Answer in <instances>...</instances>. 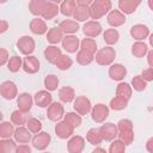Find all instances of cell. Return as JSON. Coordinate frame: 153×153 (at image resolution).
Returning a JSON list of instances; mask_svg holds the SVG:
<instances>
[{
  "instance_id": "6da1fadb",
  "label": "cell",
  "mask_w": 153,
  "mask_h": 153,
  "mask_svg": "<svg viewBox=\"0 0 153 153\" xmlns=\"http://www.w3.org/2000/svg\"><path fill=\"white\" fill-rule=\"evenodd\" d=\"M118 129V140H121L126 146L131 145L134 141V130H133V122L130 120L123 118L120 120L117 123Z\"/></svg>"
},
{
  "instance_id": "5bb4252c",
  "label": "cell",
  "mask_w": 153,
  "mask_h": 153,
  "mask_svg": "<svg viewBox=\"0 0 153 153\" xmlns=\"http://www.w3.org/2000/svg\"><path fill=\"white\" fill-rule=\"evenodd\" d=\"M23 69L25 73L29 74H35L39 71V61L36 56H26L23 60Z\"/></svg>"
},
{
  "instance_id": "1f68e13d",
  "label": "cell",
  "mask_w": 153,
  "mask_h": 153,
  "mask_svg": "<svg viewBox=\"0 0 153 153\" xmlns=\"http://www.w3.org/2000/svg\"><path fill=\"white\" fill-rule=\"evenodd\" d=\"M131 93H133L131 86L127 82H120L116 87V96L117 97H121V98L129 100V98L131 97Z\"/></svg>"
},
{
  "instance_id": "9a60e30c",
  "label": "cell",
  "mask_w": 153,
  "mask_h": 153,
  "mask_svg": "<svg viewBox=\"0 0 153 153\" xmlns=\"http://www.w3.org/2000/svg\"><path fill=\"white\" fill-rule=\"evenodd\" d=\"M85 147V140L80 135H75L67 142V149L69 153H81Z\"/></svg>"
},
{
  "instance_id": "cb8c5ba5",
  "label": "cell",
  "mask_w": 153,
  "mask_h": 153,
  "mask_svg": "<svg viewBox=\"0 0 153 153\" xmlns=\"http://www.w3.org/2000/svg\"><path fill=\"white\" fill-rule=\"evenodd\" d=\"M59 27L61 29V31L63 33L67 35H73L79 30V24L76 23V20H71V19H65L59 24Z\"/></svg>"
},
{
  "instance_id": "11a10c76",
  "label": "cell",
  "mask_w": 153,
  "mask_h": 153,
  "mask_svg": "<svg viewBox=\"0 0 153 153\" xmlns=\"http://www.w3.org/2000/svg\"><path fill=\"white\" fill-rule=\"evenodd\" d=\"M8 29V23L6 20H0V32L4 33Z\"/></svg>"
},
{
  "instance_id": "f5cc1de1",
  "label": "cell",
  "mask_w": 153,
  "mask_h": 153,
  "mask_svg": "<svg viewBox=\"0 0 153 153\" xmlns=\"http://www.w3.org/2000/svg\"><path fill=\"white\" fill-rule=\"evenodd\" d=\"M147 62L149 65V68L153 69V50H149L147 53Z\"/></svg>"
},
{
  "instance_id": "4fadbf2b",
  "label": "cell",
  "mask_w": 153,
  "mask_h": 153,
  "mask_svg": "<svg viewBox=\"0 0 153 153\" xmlns=\"http://www.w3.org/2000/svg\"><path fill=\"white\" fill-rule=\"evenodd\" d=\"M74 133V127H72L68 122L66 121H61L55 126V134L60 137V139H68L73 135Z\"/></svg>"
},
{
  "instance_id": "bcb514c9",
  "label": "cell",
  "mask_w": 153,
  "mask_h": 153,
  "mask_svg": "<svg viewBox=\"0 0 153 153\" xmlns=\"http://www.w3.org/2000/svg\"><path fill=\"white\" fill-rule=\"evenodd\" d=\"M26 126H27V129H29L31 133H33V134H38V133H41L42 123H41V121H38L37 118H35V117H30V118L27 120V122H26Z\"/></svg>"
},
{
  "instance_id": "4dcf8cb0",
  "label": "cell",
  "mask_w": 153,
  "mask_h": 153,
  "mask_svg": "<svg viewBox=\"0 0 153 153\" xmlns=\"http://www.w3.org/2000/svg\"><path fill=\"white\" fill-rule=\"evenodd\" d=\"M75 8H76V1H74V0H65V1L61 2L60 12L66 17H71V16L74 14Z\"/></svg>"
},
{
  "instance_id": "8d00e7d4",
  "label": "cell",
  "mask_w": 153,
  "mask_h": 153,
  "mask_svg": "<svg viewBox=\"0 0 153 153\" xmlns=\"http://www.w3.org/2000/svg\"><path fill=\"white\" fill-rule=\"evenodd\" d=\"M27 120L29 118L26 117V114L20 110H14L11 115V122L18 127H23V124H25Z\"/></svg>"
},
{
  "instance_id": "6f0895ef",
  "label": "cell",
  "mask_w": 153,
  "mask_h": 153,
  "mask_svg": "<svg viewBox=\"0 0 153 153\" xmlns=\"http://www.w3.org/2000/svg\"><path fill=\"white\" fill-rule=\"evenodd\" d=\"M149 44H151V47L153 48V33L149 35Z\"/></svg>"
},
{
  "instance_id": "d4e9b609",
  "label": "cell",
  "mask_w": 153,
  "mask_h": 153,
  "mask_svg": "<svg viewBox=\"0 0 153 153\" xmlns=\"http://www.w3.org/2000/svg\"><path fill=\"white\" fill-rule=\"evenodd\" d=\"M30 30L32 33L35 35H43L47 32L48 27H47V24L43 19H39V18H33L31 22H30Z\"/></svg>"
},
{
  "instance_id": "ffe728a7",
  "label": "cell",
  "mask_w": 153,
  "mask_h": 153,
  "mask_svg": "<svg viewBox=\"0 0 153 153\" xmlns=\"http://www.w3.org/2000/svg\"><path fill=\"white\" fill-rule=\"evenodd\" d=\"M127 75V68L121 63L111 65L109 68V76L115 81H121Z\"/></svg>"
},
{
  "instance_id": "7402d4cb",
  "label": "cell",
  "mask_w": 153,
  "mask_h": 153,
  "mask_svg": "<svg viewBox=\"0 0 153 153\" xmlns=\"http://www.w3.org/2000/svg\"><path fill=\"white\" fill-rule=\"evenodd\" d=\"M140 5L139 0H120L118 1V8L123 14H131L135 12L137 6Z\"/></svg>"
},
{
  "instance_id": "c3c4849f",
  "label": "cell",
  "mask_w": 153,
  "mask_h": 153,
  "mask_svg": "<svg viewBox=\"0 0 153 153\" xmlns=\"http://www.w3.org/2000/svg\"><path fill=\"white\" fill-rule=\"evenodd\" d=\"M124 152H126V145L121 140H115L109 147V153H124Z\"/></svg>"
},
{
  "instance_id": "e0dca14e",
  "label": "cell",
  "mask_w": 153,
  "mask_h": 153,
  "mask_svg": "<svg viewBox=\"0 0 153 153\" xmlns=\"http://www.w3.org/2000/svg\"><path fill=\"white\" fill-rule=\"evenodd\" d=\"M33 100H35L37 106H39V108H48L53 103V96L48 91L42 90V91L36 92V94L33 97Z\"/></svg>"
},
{
  "instance_id": "f546056e",
  "label": "cell",
  "mask_w": 153,
  "mask_h": 153,
  "mask_svg": "<svg viewBox=\"0 0 153 153\" xmlns=\"http://www.w3.org/2000/svg\"><path fill=\"white\" fill-rule=\"evenodd\" d=\"M59 98L61 102L63 103H71L75 99V92L72 87L69 86H65L62 88H60L59 91Z\"/></svg>"
},
{
  "instance_id": "ac0fdd59",
  "label": "cell",
  "mask_w": 153,
  "mask_h": 153,
  "mask_svg": "<svg viewBox=\"0 0 153 153\" xmlns=\"http://www.w3.org/2000/svg\"><path fill=\"white\" fill-rule=\"evenodd\" d=\"M108 24L112 27H118L126 23V16L120 10H112L108 14Z\"/></svg>"
},
{
  "instance_id": "8fae6325",
  "label": "cell",
  "mask_w": 153,
  "mask_h": 153,
  "mask_svg": "<svg viewBox=\"0 0 153 153\" xmlns=\"http://www.w3.org/2000/svg\"><path fill=\"white\" fill-rule=\"evenodd\" d=\"M62 116H65V109L61 103L53 102L47 110V117L50 121H59Z\"/></svg>"
},
{
  "instance_id": "e575fe53",
  "label": "cell",
  "mask_w": 153,
  "mask_h": 153,
  "mask_svg": "<svg viewBox=\"0 0 153 153\" xmlns=\"http://www.w3.org/2000/svg\"><path fill=\"white\" fill-rule=\"evenodd\" d=\"M14 126L12 122H2L0 124V136L2 139H11L12 135H14Z\"/></svg>"
},
{
  "instance_id": "9c48e42d",
  "label": "cell",
  "mask_w": 153,
  "mask_h": 153,
  "mask_svg": "<svg viewBox=\"0 0 153 153\" xmlns=\"http://www.w3.org/2000/svg\"><path fill=\"white\" fill-rule=\"evenodd\" d=\"M99 133L104 141H111L118 135V129L117 126H115L111 122H108L99 128Z\"/></svg>"
},
{
  "instance_id": "30bf717a",
  "label": "cell",
  "mask_w": 153,
  "mask_h": 153,
  "mask_svg": "<svg viewBox=\"0 0 153 153\" xmlns=\"http://www.w3.org/2000/svg\"><path fill=\"white\" fill-rule=\"evenodd\" d=\"M50 141H51L50 135L48 133H45V131H41V133H38V134H36L33 136V139H32V146L36 149H38V151H44L49 146Z\"/></svg>"
},
{
  "instance_id": "5b68a950",
  "label": "cell",
  "mask_w": 153,
  "mask_h": 153,
  "mask_svg": "<svg viewBox=\"0 0 153 153\" xmlns=\"http://www.w3.org/2000/svg\"><path fill=\"white\" fill-rule=\"evenodd\" d=\"M35 41L32 37L30 36H22L19 37V39L17 41V48L18 50L23 54V55H26V56H30L33 50H35Z\"/></svg>"
},
{
  "instance_id": "2e32d148",
  "label": "cell",
  "mask_w": 153,
  "mask_h": 153,
  "mask_svg": "<svg viewBox=\"0 0 153 153\" xmlns=\"http://www.w3.org/2000/svg\"><path fill=\"white\" fill-rule=\"evenodd\" d=\"M130 36L134 39H137V42H141L142 39L147 38L149 36V29L143 24L133 25L130 29Z\"/></svg>"
},
{
  "instance_id": "60d3db41",
  "label": "cell",
  "mask_w": 153,
  "mask_h": 153,
  "mask_svg": "<svg viewBox=\"0 0 153 153\" xmlns=\"http://www.w3.org/2000/svg\"><path fill=\"white\" fill-rule=\"evenodd\" d=\"M22 67H23V61H22V59L19 56L13 55V56L10 57V60L7 62V68H8L10 72L17 73Z\"/></svg>"
},
{
  "instance_id": "d590c367",
  "label": "cell",
  "mask_w": 153,
  "mask_h": 153,
  "mask_svg": "<svg viewBox=\"0 0 153 153\" xmlns=\"http://www.w3.org/2000/svg\"><path fill=\"white\" fill-rule=\"evenodd\" d=\"M147 53H148V48L147 44L143 42H135L131 45V54L135 57H143Z\"/></svg>"
},
{
  "instance_id": "9f6ffc18",
  "label": "cell",
  "mask_w": 153,
  "mask_h": 153,
  "mask_svg": "<svg viewBox=\"0 0 153 153\" xmlns=\"http://www.w3.org/2000/svg\"><path fill=\"white\" fill-rule=\"evenodd\" d=\"M92 153H108L104 148H100V147H98V148H96V149H93L92 151Z\"/></svg>"
},
{
  "instance_id": "680465c9",
  "label": "cell",
  "mask_w": 153,
  "mask_h": 153,
  "mask_svg": "<svg viewBox=\"0 0 153 153\" xmlns=\"http://www.w3.org/2000/svg\"><path fill=\"white\" fill-rule=\"evenodd\" d=\"M148 6H149V8L153 11V0H148Z\"/></svg>"
},
{
  "instance_id": "816d5d0a",
  "label": "cell",
  "mask_w": 153,
  "mask_h": 153,
  "mask_svg": "<svg viewBox=\"0 0 153 153\" xmlns=\"http://www.w3.org/2000/svg\"><path fill=\"white\" fill-rule=\"evenodd\" d=\"M17 153H31V148L27 145H19L17 148Z\"/></svg>"
},
{
  "instance_id": "74e56055",
  "label": "cell",
  "mask_w": 153,
  "mask_h": 153,
  "mask_svg": "<svg viewBox=\"0 0 153 153\" xmlns=\"http://www.w3.org/2000/svg\"><path fill=\"white\" fill-rule=\"evenodd\" d=\"M86 140H87L91 145H94V146L99 145V143L103 141L102 135H100V133H99V129H97V128H91V129L86 133Z\"/></svg>"
},
{
  "instance_id": "f35d334b",
  "label": "cell",
  "mask_w": 153,
  "mask_h": 153,
  "mask_svg": "<svg viewBox=\"0 0 153 153\" xmlns=\"http://www.w3.org/2000/svg\"><path fill=\"white\" fill-rule=\"evenodd\" d=\"M94 60V55L87 53V51H84V50H79L78 54H76V62L81 66H87L90 65L92 61Z\"/></svg>"
},
{
  "instance_id": "7c38bea8",
  "label": "cell",
  "mask_w": 153,
  "mask_h": 153,
  "mask_svg": "<svg viewBox=\"0 0 153 153\" xmlns=\"http://www.w3.org/2000/svg\"><path fill=\"white\" fill-rule=\"evenodd\" d=\"M82 31H84V33L87 38L97 37L102 33V25L97 20H90V22L85 23V25L82 27Z\"/></svg>"
},
{
  "instance_id": "7a4b0ae2",
  "label": "cell",
  "mask_w": 153,
  "mask_h": 153,
  "mask_svg": "<svg viewBox=\"0 0 153 153\" xmlns=\"http://www.w3.org/2000/svg\"><path fill=\"white\" fill-rule=\"evenodd\" d=\"M111 10L110 0H96L90 6V13L92 19H99Z\"/></svg>"
},
{
  "instance_id": "8992f818",
  "label": "cell",
  "mask_w": 153,
  "mask_h": 153,
  "mask_svg": "<svg viewBox=\"0 0 153 153\" xmlns=\"http://www.w3.org/2000/svg\"><path fill=\"white\" fill-rule=\"evenodd\" d=\"M109 116V108L105 104H96L91 110V117L96 123H103Z\"/></svg>"
},
{
  "instance_id": "ee69618b",
  "label": "cell",
  "mask_w": 153,
  "mask_h": 153,
  "mask_svg": "<svg viewBox=\"0 0 153 153\" xmlns=\"http://www.w3.org/2000/svg\"><path fill=\"white\" fill-rule=\"evenodd\" d=\"M56 67L59 68V69H61V71H66V69H68V68H71L72 67V65H73V60L69 57V56H67V55H61L60 56V59L56 61Z\"/></svg>"
},
{
  "instance_id": "83f0119b",
  "label": "cell",
  "mask_w": 153,
  "mask_h": 153,
  "mask_svg": "<svg viewBox=\"0 0 153 153\" xmlns=\"http://www.w3.org/2000/svg\"><path fill=\"white\" fill-rule=\"evenodd\" d=\"M63 39V32L61 31V29L57 27H51L49 29L48 33H47V41L51 44H57L60 42H62Z\"/></svg>"
},
{
  "instance_id": "7bdbcfd3",
  "label": "cell",
  "mask_w": 153,
  "mask_h": 153,
  "mask_svg": "<svg viewBox=\"0 0 153 153\" xmlns=\"http://www.w3.org/2000/svg\"><path fill=\"white\" fill-rule=\"evenodd\" d=\"M128 105V100L124 99V98H121V97H115L110 100V109L115 110V111H120V110H123L126 109Z\"/></svg>"
},
{
  "instance_id": "277c9868",
  "label": "cell",
  "mask_w": 153,
  "mask_h": 153,
  "mask_svg": "<svg viewBox=\"0 0 153 153\" xmlns=\"http://www.w3.org/2000/svg\"><path fill=\"white\" fill-rule=\"evenodd\" d=\"M92 2L90 1H85V0H78L76 1V8L74 11V19H76L78 22H85L86 19H88L91 17L90 13V6Z\"/></svg>"
},
{
  "instance_id": "4316f807",
  "label": "cell",
  "mask_w": 153,
  "mask_h": 153,
  "mask_svg": "<svg viewBox=\"0 0 153 153\" xmlns=\"http://www.w3.org/2000/svg\"><path fill=\"white\" fill-rule=\"evenodd\" d=\"M14 140L19 143H26L31 140V131L25 127H18L14 131Z\"/></svg>"
},
{
  "instance_id": "f1b7e54d",
  "label": "cell",
  "mask_w": 153,
  "mask_h": 153,
  "mask_svg": "<svg viewBox=\"0 0 153 153\" xmlns=\"http://www.w3.org/2000/svg\"><path fill=\"white\" fill-rule=\"evenodd\" d=\"M47 1L44 0H31L29 2V10L33 16H42L45 8Z\"/></svg>"
},
{
  "instance_id": "3957f363",
  "label": "cell",
  "mask_w": 153,
  "mask_h": 153,
  "mask_svg": "<svg viewBox=\"0 0 153 153\" xmlns=\"http://www.w3.org/2000/svg\"><path fill=\"white\" fill-rule=\"evenodd\" d=\"M115 57H116V51L111 47H104L99 49L94 55V60L99 66H110L114 62Z\"/></svg>"
},
{
  "instance_id": "ba28073f",
  "label": "cell",
  "mask_w": 153,
  "mask_h": 153,
  "mask_svg": "<svg viewBox=\"0 0 153 153\" xmlns=\"http://www.w3.org/2000/svg\"><path fill=\"white\" fill-rule=\"evenodd\" d=\"M0 93L2 96V98L5 99H13L18 96V88L16 86V84L11 80H7V81H4L0 86Z\"/></svg>"
},
{
  "instance_id": "f907efd6",
  "label": "cell",
  "mask_w": 153,
  "mask_h": 153,
  "mask_svg": "<svg viewBox=\"0 0 153 153\" xmlns=\"http://www.w3.org/2000/svg\"><path fill=\"white\" fill-rule=\"evenodd\" d=\"M8 60H10V57H8L7 50L5 48H1L0 49V65L1 66L6 65V62H8Z\"/></svg>"
},
{
  "instance_id": "603a6c76",
  "label": "cell",
  "mask_w": 153,
  "mask_h": 153,
  "mask_svg": "<svg viewBox=\"0 0 153 153\" xmlns=\"http://www.w3.org/2000/svg\"><path fill=\"white\" fill-rule=\"evenodd\" d=\"M62 55L61 49L57 48L56 45H48L44 50V57L49 63H56V61L60 59Z\"/></svg>"
},
{
  "instance_id": "d6986e66",
  "label": "cell",
  "mask_w": 153,
  "mask_h": 153,
  "mask_svg": "<svg viewBox=\"0 0 153 153\" xmlns=\"http://www.w3.org/2000/svg\"><path fill=\"white\" fill-rule=\"evenodd\" d=\"M79 38L74 35H67L62 39V48L67 53H75L79 49Z\"/></svg>"
},
{
  "instance_id": "d6a6232c",
  "label": "cell",
  "mask_w": 153,
  "mask_h": 153,
  "mask_svg": "<svg viewBox=\"0 0 153 153\" xmlns=\"http://www.w3.org/2000/svg\"><path fill=\"white\" fill-rule=\"evenodd\" d=\"M118 38H120V33L116 29H106L103 33V39L109 45H112V44L117 43Z\"/></svg>"
},
{
  "instance_id": "44dd1931",
  "label": "cell",
  "mask_w": 153,
  "mask_h": 153,
  "mask_svg": "<svg viewBox=\"0 0 153 153\" xmlns=\"http://www.w3.org/2000/svg\"><path fill=\"white\" fill-rule=\"evenodd\" d=\"M17 105H18V110L27 114L32 106V97L31 94L26 93V92H23L18 96L17 98Z\"/></svg>"
},
{
  "instance_id": "db71d44e",
  "label": "cell",
  "mask_w": 153,
  "mask_h": 153,
  "mask_svg": "<svg viewBox=\"0 0 153 153\" xmlns=\"http://www.w3.org/2000/svg\"><path fill=\"white\" fill-rule=\"evenodd\" d=\"M146 149L149 153H153V136L147 140V142H146Z\"/></svg>"
},
{
  "instance_id": "836d02e7",
  "label": "cell",
  "mask_w": 153,
  "mask_h": 153,
  "mask_svg": "<svg viewBox=\"0 0 153 153\" xmlns=\"http://www.w3.org/2000/svg\"><path fill=\"white\" fill-rule=\"evenodd\" d=\"M18 146L11 139H2L0 141V153H17Z\"/></svg>"
},
{
  "instance_id": "7dc6e473",
  "label": "cell",
  "mask_w": 153,
  "mask_h": 153,
  "mask_svg": "<svg viewBox=\"0 0 153 153\" xmlns=\"http://www.w3.org/2000/svg\"><path fill=\"white\" fill-rule=\"evenodd\" d=\"M146 86H147V81H145L141 75H135V76L131 79V87H133L135 91L141 92V91H143V90L146 88Z\"/></svg>"
},
{
  "instance_id": "52a82bcc",
  "label": "cell",
  "mask_w": 153,
  "mask_h": 153,
  "mask_svg": "<svg viewBox=\"0 0 153 153\" xmlns=\"http://www.w3.org/2000/svg\"><path fill=\"white\" fill-rule=\"evenodd\" d=\"M74 110L76 111V114L81 115H87L91 110H92V105L88 98H86L85 96H79L74 99V104H73Z\"/></svg>"
},
{
  "instance_id": "681fc988",
  "label": "cell",
  "mask_w": 153,
  "mask_h": 153,
  "mask_svg": "<svg viewBox=\"0 0 153 153\" xmlns=\"http://www.w3.org/2000/svg\"><path fill=\"white\" fill-rule=\"evenodd\" d=\"M141 76H142V79L145 80V81H153V69H151V68H146V69H143L142 71V73H141Z\"/></svg>"
},
{
  "instance_id": "484cf974",
  "label": "cell",
  "mask_w": 153,
  "mask_h": 153,
  "mask_svg": "<svg viewBox=\"0 0 153 153\" xmlns=\"http://www.w3.org/2000/svg\"><path fill=\"white\" fill-rule=\"evenodd\" d=\"M59 11H60V7L57 6L56 2H54V1H47V5H45V8L43 11L42 17L44 19H47V20H50V19H53V18H55L57 16Z\"/></svg>"
},
{
  "instance_id": "f6af8a7d",
  "label": "cell",
  "mask_w": 153,
  "mask_h": 153,
  "mask_svg": "<svg viewBox=\"0 0 153 153\" xmlns=\"http://www.w3.org/2000/svg\"><path fill=\"white\" fill-rule=\"evenodd\" d=\"M65 121L68 122L72 127L76 128V127H79L81 124V116L79 114H76V112H67L65 115Z\"/></svg>"
},
{
  "instance_id": "ab89813d",
  "label": "cell",
  "mask_w": 153,
  "mask_h": 153,
  "mask_svg": "<svg viewBox=\"0 0 153 153\" xmlns=\"http://www.w3.org/2000/svg\"><path fill=\"white\" fill-rule=\"evenodd\" d=\"M80 44H81V50L87 51L92 55L97 53V43L93 38H84Z\"/></svg>"
},
{
  "instance_id": "b9f144b4",
  "label": "cell",
  "mask_w": 153,
  "mask_h": 153,
  "mask_svg": "<svg viewBox=\"0 0 153 153\" xmlns=\"http://www.w3.org/2000/svg\"><path fill=\"white\" fill-rule=\"evenodd\" d=\"M59 86V78L55 74H48L44 78V87L48 91H55Z\"/></svg>"
}]
</instances>
